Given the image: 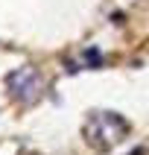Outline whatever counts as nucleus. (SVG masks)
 <instances>
[{"mask_svg": "<svg viewBox=\"0 0 149 155\" xmlns=\"http://www.w3.org/2000/svg\"><path fill=\"white\" fill-rule=\"evenodd\" d=\"M6 91L15 103H24V105H32L44 97V76L38 73L35 68H18L6 76Z\"/></svg>", "mask_w": 149, "mask_h": 155, "instance_id": "nucleus-2", "label": "nucleus"}, {"mask_svg": "<svg viewBox=\"0 0 149 155\" xmlns=\"http://www.w3.org/2000/svg\"><path fill=\"white\" fill-rule=\"evenodd\" d=\"M82 135H85V143L94 147L96 152H111L117 143L126 140L129 123H126V117H120L114 111H94V114H88Z\"/></svg>", "mask_w": 149, "mask_h": 155, "instance_id": "nucleus-1", "label": "nucleus"}]
</instances>
